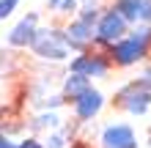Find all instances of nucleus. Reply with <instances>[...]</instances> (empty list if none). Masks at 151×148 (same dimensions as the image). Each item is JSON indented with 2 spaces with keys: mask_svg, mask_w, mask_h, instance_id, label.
Listing matches in <instances>:
<instances>
[{
  "mask_svg": "<svg viewBox=\"0 0 151 148\" xmlns=\"http://www.w3.org/2000/svg\"><path fill=\"white\" fill-rule=\"evenodd\" d=\"M137 22L151 25V0H137Z\"/></svg>",
  "mask_w": 151,
  "mask_h": 148,
  "instance_id": "obj_15",
  "label": "nucleus"
},
{
  "mask_svg": "<svg viewBox=\"0 0 151 148\" xmlns=\"http://www.w3.org/2000/svg\"><path fill=\"white\" fill-rule=\"evenodd\" d=\"M36 25H39V14H36V11L25 14L22 19L8 30V44H11V47H28V44H33Z\"/></svg>",
  "mask_w": 151,
  "mask_h": 148,
  "instance_id": "obj_7",
  "label": "nucleus"
},
{
  "mask_svg": "<svg viewBox=\"0 0 151 148\" xmlns=\"http://www.w3.org/2000/svg\"><path fill=\"white\" fill-rule=\"evenodd\" d=\"M118 99H121L124 107H127V112H132V115H143V112L151 107V91H143L137 82L121 88Z\"/></svg>",
  "mask_w": 151,
  "mask_h": 148,
  "instance_id": "obj_5",
  "label": "nucleus"
},
{
  "mask_svg": "<svg viewBox=\"0 0 151 148\" xmlns=\"http://www.w3.org/2000/svg\"><path fill=\"white\" fill-rule=\"evenodd\" d=\"M129 36L132 39H135V41H140V44H151V25H140V28H137V25H135V30H129Z\"/></svg>",
  "mask_w": 151,
  "mask_h": 148,
  "instance_id": "obj_14",
  "label": "nucleus"
},
{
  "mask_svg": "<svg viewBox=\"0 0 151 148\" xmlns=\"http://www.w3.org/2000/svg\"><path fill=\"white\" fill-rule=\"evenodd\" d=\"M0 148H17V143H11L6 134H0Z\"/></svg>",
  "mask_w": 151,
  "mask_h": 148,
  "instance_id": "obj_20",
  "label": "nucleus"
},
{
  "mask_svg": "<svg viewBox=\"0 0 151 148\" xmlns=\"http://www.w3.org/2000/svg\"><path fill=\"white\" fill-rule=\"evenodd\" d=\"M102 107H104V93L96 91L93 85H91L85 93H80V96L74 99V112H77L80 121H93L96 115H99Z\"/></svg>",
  "mask_w": 151,
  "mask_h": 148,
  "instance_id": "obj_6",
  "label": "nucleus"
},
{
  "mask_svg": "<svg viewBox=\"0 0 151 148\" xmlns=\"http://www.w3.org/2000/svg\"><path fill=\"white\" fill-rule=\"evenodd\" d=\"M107 71H110V63L104 60L102 55H91L88 58V66H85V77L88 80H99V77H107Z\"/></svg>",
  "mask_w": 151,
  "mask_h": 148,
  "instance_id": "obj_11",
  "label": "nucleus"
},
{
  "mask_svg": "<svg viewBox=\"0 0 151 148\" xmlns=\"http://www.w3.org/2000/svg\"><path fill=\"white\" fill-rule=\"evenodd\" d=\"M17 148H44V143H39L36 137H28V140H22V143H17Z\"/></svg>",
  "mask_w": 151,
  "mask_h": 148,
  "instance_id": "obj_19",
  "label": "nucleus"
},
{
  "mask_svg": "<svg viewBox=\"0 0 151 148\" xmlns=\"http://www.w3.org/2000/svg\"><path fill=\"white\" fill-rule=\"evenodd\" d=\"M88 88H91V80L88 77H80V74H69L63 80V99H77L80 93H85Z\"/></svg>",
  "mask_w": 151,
  "mask_h": 148,
  "instance_id": "obj_9",
  "label": "nucleus"
},
{
  "mask_svg": "<svg viewBox=\"0 0 151 148\" xmlns=\"http://www.w3.org/2000/svg\"><path fill=\"white\" fill-rule=\"evenodd\" d=\"M110 55H113V60H115L118 66H132V63H137V60H143V58L148 55V47L140 44V41H135V39L127 33L118 44L110 47Z\"/></svg>",
  "mask_w": 151,
  "mask_h": 148,
  "instance_id": "obj_3",
  "label": "nucleus"
},
{
  "mask_svg": "<svg viewBox=\"0 0 151 148\" xmlns=\"http://www.w3.org/2000/svg\"><path fill=\"white\" fill-rule=\"evenodd\" d=\"M127 33H129V25L124 22L113 8H107V11L99 16L96 28H93V41H99V44H118Z\"/></svg>",
  "mask_w": 151,
  "mask_h": 148,
  "instance_id": "obj_2",
  "label": "nucleus"
},
{
  "mask_svg": "<svg viewBox=\"0 0 151 148\" xmlns=\"http://www.w3.org/2000/svg\"><path fill=\"white\" fill-rule=\"evenodd\" d=\"M113 11L118 14L127 25H137V0H115Z\"/></svg>",
  "mask_w": 151,
  "mask_h": 148,
  "instance_id": "obj_10",
  "label": "nucleus"
},
{
  "mask_svg": "<svg viewBox=\"0 0 151 148\" xmlns=\"http://www.w3.org/2000/svg\"><path fill=\"white\" fill-rule=\"evenodd\" d=\"M33 49L36 55L44 60H66L69 58V47H66V36L58 28H36L33 36Z\"/></svg>",
  "mask_w": 151,
  "mask_h": 148,
  "instance_id": "obj_1",
  "label": "nucleus"
},
{
  "mask_svg": "<svg viewBox=\"0 0 151 148\" xmlns=\"http://www.w3.org/2000/svg\"><path fill=\"white\" fill-rule=\"evenodd\" d=\"M60 126V118L55 115V112H41V115H36L30 121V129L33 132H41V129H50V132H58Z\"/></svg>",
  "mask_w": 151,
  "mask_h": 148,
  "instance_id": "obj_12",
  "label": "nucleus"
},
{
  "mask_svg": "<svg viewBox=\"0 0 151 148\" xmlns=\"http://www.w3.org/2000/svg\"><path fill=\"white\" fill-rule=\"evenodd\" d=\"M63 36H66V47H72V49H85L88 44L93 41V28L91 25H85V22H69V28L63 30Z\"/></svg>",
  "mask_w": 151,
  "mask_h": 148,
  "instance_id": "obj_8",
  "label": "nucleus"
},
{
  "mask_svg": "<svg viewBox=\"0 0 151 148\" xmlns=\"http://www.w3.org/2000/svg\"><path fill=\"white\" fill-rule=\"evenodd\" d=\"M47 6L55 14H72V11L80 8V0H47Z\"/></svg>",
  "mask_w": 151,
  "mask_h": 148,
  "instance_id": "obj_13",
  "label": "nucleus"
},
{
  "mask_svg": "<svg viewBox=\"0 0 151 148\" xmlns=\"http://www.w3.org/2000/svg\"><path fill=\"white\" fill-rule=\"evenodd\" d=\"M137 85H140V88H143V91H151V66L146 69V74H143V77H140V80H137Z\"/></svg>",
  "mask_w": 151,
  "mask_h": 148,
  "instance_id": "obj_18",
  "label": "nucleus"
},
{
  "mask_svg": "<svg viewBox=\"0 0 151 148\" xmlns=\"http://www.w3.org/2000/svg\"><path fill=\"white\" fill-rule=\"evenodd\" d=\"M148 148H151V137H148Z\"/></svg>",
  "mask_w": 151,
  "mask_h": 148,
  "instance_id": "obj_21",
  "label": "nucleus"
},
{
  "mask_svg": "<svg viewBox=\"0 0 151 148\" xmlns=\"http://www.w3.org/2000/svg\"><path fill=\"white\" fill-rule=\"evenodd\" d=\"M17 6H19V0H0V19L11 16L17 11Z\"/></svg>",
  "mask_w": 151,
  "mask_h": 148,
  "instance_id": "obj_16",
  "label": "nucleus"
},
{
  "mask_svg": "<svg viewBox=\"0 0 151 148\" xmlns=\"http://www.w3.org/2000/svg\"><path fill=\"white\" fill-rule=\"evenodd\" d=\"M44 148H66V137L60 132H52L47 137V143H44Z\"/></svg>",
  "mask_w": 151,
  "mask_h": 148,
  "instance_id": "obj_17",
  "label": "nucleus"
},
{
  "mask_svg": "<svg viewBox=\"0 0 151 148\" xmlns=\"http://www.w3.org/2000/svg\"><path fill=\"white\" fill-rule=\"evenodd\" d=\"M102 148H137L135 129L129 124H107L102 129Z\"/></svg>",
  "mask_w": 151,
  "mask_h": 148,
  "instance_id": "obj_4",
  "label": "nucleus"
}]
</instances>
